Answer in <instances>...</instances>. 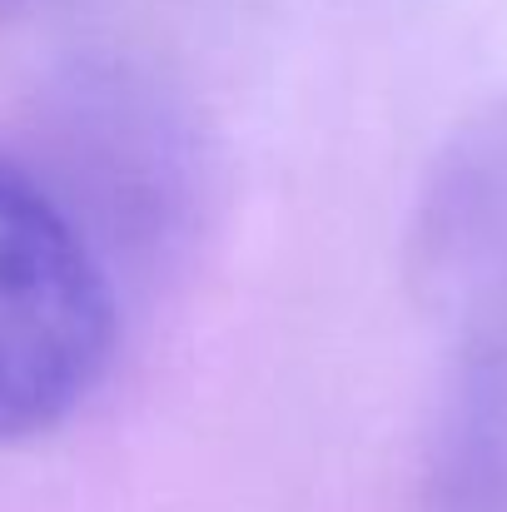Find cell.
<instances>
[{
    "instance_id": "1",
    "label": "cell",
    "mask_w": 507,
    "mask_h": 512,
    "mask_svg": "<svg viewBox=\"0 0 507 512\" xmlns=\"http://www.w3.org/2000/svg\"><path fill=\"white\" fill-rule=\"evenodd\" d=\"M115 284L70 204L0 150V443L65 428L110 378Z\"/></svg>"
},
{
    "instance_id": "2",
    "label": "cell",
    "mask_w": 507,
    "mask_h": 512,
    "mask_svg": "<svg viewBox=\"0 0 507 512\" xmlns=\"http://www.w3.org/2000/svg\"><path fill=\"white\" fill-rule=\"evenodd\" d=\"M408 289L453 353L507 348V95L428 160L408 209Z\"/></svg>"
},
{
    "instance_id": "3",
    "label": "cell",
    "mask_w": 507,
    "mask_h": 512,
    "mask_svg": "<svg viewBox=\"0 0 507 512\" xmlns=\"http://www.w3.org/2000/svg\"><path fill=\"white\" fill-rule=\"evenodd\" d=\"M428 512H507V348L453 353L423 463Z\"/></svg>"
},
{
    "instance_id": "4",
    "label": "cell",
    "mask_w": 507,
    "mask_h": 512,
    "mask_svg": "<svg viewBox=\"0 0 507 512\" xmlns=\"http://www.w3.org/2000/svg\"><path fill=\"white\" fill-rule=\"evenodd\" d=\"M10 5H15V0H0V15H5V10H10Z\"/></svg>"
}]
</instances>
